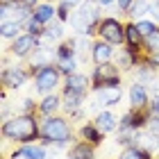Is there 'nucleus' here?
I'll use <instances>...</instances> for the list:
<instances>
[{
    "mask_svg": "<svg viewBox=\"0 0 159 159\" xmlns=\"http://www.w3.org/2000/svg\"><path fill=\"white\" fill-rule=\"evenodd\" d=\"M57 68L61 70V75L75 73V68H77V57H70V59H59V61H57Z\"/></svg>",
    "mask_w": 159,
    "mask_h": 159,
    "instance_id": "bb28decb",
    "label": "nucleus"
},
{
    "mask_svg": "<svg viewBox=\"0 0 159 159\" xmlns=\"http://www.w3.org/2000/svg\"><path fill=\"white\" fill-rule=\"evenodd\" d=\"M96 98H98V105H118L120 98H123V91L120 86H100L96 89Z\"/></svg>",
    "mask_w": 159,
    "mask_h": 159,
    "instance_id": "9b49d317",
    "label": "nucleus"
},
{
    "mask_svg": "<svg viewBox=\"0 0 159 159\" xmlns=\"http://www.w3.org/2000/svg\"><path fill=\"white\" fill-rule=\"evenodd\" d=\"M32 16L37 18L39 23H43V25H48L50 20H55V18H57V7H55L52 2H39L37 7H34Z\"/></svg>",
    "mask_w": 159,
    "mask_h": 159,
    "instance_id": "2eb2a0df",
    "label": "nucleus"
},
{
    "mask_svg": "<svg viewBox=\"0 0 159 159\" xmlns=\"http://www.w3.org/2000/svg\"><path fill=\"white\" fill-rule=\"evenodd\" d=\"M146 64H148L152 70H159V52H150V57L146 59Z\"/></svg>",
    "mask_w": 159,
    "mask_h": 159,
    "instance_id": "2f4dec72",
    "label": "nucleus"
},
{
    "mask_svg": "<svg viewBox=\"0 0 159 159\" xmlns=\"http://www.w3.org/2000/svg\"><path fill=\"white\" fill-rule=\"evenodd\" d=\"M127 14H129L134 20H141L146 14H150V0H134Z\"/></svg>",
    "mask_w": 159,
    "mask_h": 159,
    "instance_id": "5701e85b",
    "label": "nucleus"
},
{
    "mask_svg": "<svg viewBox=\"0 0 159 159\" xmlns=\"http://www.w3.org/2000/svg\"><path fill=\"white\" fill-rule=\"evenodd\" d=\"M70 11H73V7H70L68 2H64V0H59V7H57V18L59 20H70Z\"/></svg>",
    "mask_w": 159,
    "mask_h": 159,
    "instance_id": "c85d7f7f",
    "label": "nucleus"
},
{
    "mask_svg": "<svg viewBox=\"0 0 159 159\" xmlns=\"http://www.w3.org/2000/svg\"><path fill=\"white\" fill-rule=\"evenodd\" d=\"M39 43H41V39H37V37H32V34L25 32V34H20V37L11 39L9 52L14 57H27L30 52H34V50L39 48Z\"/></svg>",
    "mask_w": 159,
    "mask_h": 159,
    "instance_id": "6e6552de",
    "label": "nucleus"
},
{
    "mask_svg": "<svg viewBox=\"0 0 159 159\" xmlns=\"http://www.w3.org/2000/svg\"><path fill=\"white\" fill-rule=\"evenodd\" d=\"M148 132L152 136H159V116H150L148 120Z\"/></svg>",
    "mask_w": 159,
    "mask_h": 159,
    "instance_id": "7c9ffc66",
    "label": "nucleus"
},
{
    "mask_svg": "<svg viewBox=\"0 0 159 159\" xmlns=\"http://www.w3.org/2000/svg\"><path fill=\"white\" fill-rule=\"evenodd\" d=\"M59 77H61V70L48 64V66H37V73H34V84H37V91L48 96V93L55 91V86L59 84Z\"/></svg>",
    "mask_w": 159,
    "mask_h": 159,
    "instance_id": "20e7f679",
    "label": "nucleus"
},
{
    "mask_svg": "<svg viewBox=\"0 0 159 159\" xmlns=\"http://www.w3.org/2000/svg\"><path fill=\"white\" fill-rule=\"evenodd\" d=\"M64 89L77 91V93H86V91H89V77L82 75V73H70V75H66Z\"/></svg>",
    "mask_w": 159,
    "mask_h": 159,
    "instance_id": "dca6fc26",
    "label": "nucleus"
},
{
    "mask_svg": "<svg viewBox=\"0 0 159 159\" xmlns=\"http://www.w3.org/2000/svg\"><path fill=\"white\" fill-rule=\"evenodd\" d=\"M120 84V73L116 68V64L107 61V64H98L96 70L91 75V86L93 91L100 89V86H118Z\"/></svg>",
    "mask_w": 159,
    "mask_h": 159,
    "instance_id": "39448f33",
    "label": "nucleus"
},
{
    "mask_svg": "<svg viewBox=\"0 0 159 159\" xmlns=\"http://www.w3.org/2000/svg\"><path fill=\"white\" fill-rule=\"evenodd\" d=\"M118 159H150V150L148 148H136V146H129L120 152Z\"/></svg>",
    "mask_w": 159,
    "mask_h": 159,
    "instance_id": "393cba45",
    "label": "nucleus"
},
{
    "mask_svg": "<svg viewBox=\"0 0 159 159\" xmlns=\"http://www.w3.org/2000/svg\"><path fill=\"white\" fill-rule=\"evenodd\" d=\"M132 2H134V0H116L118 9H120L123 14H127V11H129V7H132Z\"/></svg>",
    "mask_w": 159,
    "mask_h": 159,
    "instance_id": "72a5a7b5",
    "label": "nucleus"
},
{
    "mask_svg": "<svg viewBox=\"0 0 159 159\" xmlns=\"http://www.w3.org/2000/svg\"><path fill=\"white\" fill-rule=\"evenodd\" d=\"M96 2L100 5V7H109V5H114L116 0H96Z\"/></svg>",
    "mask_w": 159,
    "mask_h": 159,
    "instance_id": "4c0bfd02",
    "label": "nucleus"
},
{
    "mask_svg": "<svg viewBox=\"0 0 159 159\" xmlns=\"http://www.w3.org/2000/svg\"><path fill=\"white\" fill-rule=\"evenodd\" d=\"M80 134H82V139H84V141L93 143V146L102 143V136H105V132H100V129L96 127V123H93V125H84L82 129H80Z\"/></svg>",
    "mask_w": 159,
    "mask_h": 159,
    "instance_id": "4be33fe9",
    "label": "nucleus"
},
{
    "mask_svg": "<svg viewBox=\"0 0 159 159\" xmlns=\"http://www.w3.org/2000/svg\"><path fill=\"white\" fill-rule=\"evenodd\" d=\"M146 50L148 52H159V30L155 32V34H150V37H146Z\"/></svg>",
    "mask_w": 159,
    "mask_h": 159,
    "instance_id": "c756f323",
    "label": "nucleus"
},
{
    "mask_svg": "<svg viewBox=\"0 0 159 159\" xmlns=\"http://www.w3.org/2000/svg\"><path fill=\"white\" fill-rule=\"evenodd\" d=\"M59 107H61V98L55 96V93H48V96L41 100L39 109H41V114H46V116H52V114L59 109Z\"/></svg>",
    "mask_w": 159,
    "mask_h": 159,
    "instance_id": "aec40b11",
    "label": "nucleus"
},
{
    "mask_svg": "<svg viewBox=\"0 0 159 159\" xmlns=\"http://www.w3.org/2000/svg\"><path fill=\"white\" fill-rule=\"evenodd\" d=\"M148 109H150V114H152V116H159V96H155L152 100H150Z\"/></svg>",
    "mask_w": 159,
    "mask_h": 159,
    "instance_id": "473e14b6",
    "label": "nucleus"
},
{
    "mask_svg": "<svg viewBox=\"0 0 159 159\" xmlns=\"http://www.w3.org/2000/svg\"><path fill=\"white\" fill-rule=\"evenodd\" d=\"M46 148L43 146H34V143H25L20 150L11 155V159H46Z\"/></svg>",
    "mask_w": 159,
    "mask_h": 159,
    "instance_id": "4468645a",
    "label": "nucleus"
},
{
    "mask_svg": "<svg viewBox=\"0 0 159 159\" xmlns=\"http://www.w3.org/2000/svg\"><path fill=\"white\" fill-rule=\"evenodd\" d=\"M61 37H64V20L55 18V20H50V25H46V34H43L41 39H46V41H59Z\"/></svg>",
    "mask_w": 159,
    "mask_h": 159,
    "instance_id": "412c9836",
    "label": "nucleus"
},
{
    "mask_svg": "<svg viewBox=\"0 0 159 159\" xmlns=\"http://www.w3.org/2000/svg\"><path fill=\"white\" fill-rule=\"evenodd\" d=\"M20 2H23V5H27V7H32V9H34V7L39 5V0H20Z\"/></svg>",
    "mask_w": 159,
    "mask_h": 159,
    "instance_id": "e433bc0d",
    "label": "nucleus"
},
{
    "mask_svg": "<svg viewBox=\"0 0 159 159\" xmlns=\"http://www.w3.org/2000/svg\"><path fill=\"white\" fill-rule=\"evenodd\" d=\"M32 109H34V102L30 98H25L23 100V114H32Z\"/></svg>",
    "mask_w": 159,
    "mask_h": 159,
    "instance_id": "c9c22d12",
    "label": "nucleus"
},
{
    "mask_svg": "<svg viewBox=\"0 0 159 159\" xmlns=\"http://www.w3.org/2000/svg\"><path fill=\"white\" fill-rule=\"evenodd\" d=\"M32 7L23 5L20 0H2L0 5V20H14V23L25 25V20L32 16Z\"/></svg>",
    "mask_w": 159,
    "mask_h": 159,
    "instance_id": "423d86ee",
    "label": "nucleus"
},
{
    "mask_svg": "<svg viewBox=\"0 0 159 159\" xmlns=\"http://www.w3.org/2000/svg\"><path fill=\"white\" fill-rule=\"evenodd\" d=\"M23 27H25V32H27V34H32V37H37V39H41L43 34H46V25H43V23H39V20L34 18V16H30V18H27Z\"/></svg>",
    "mask_w": 159,
    "mask_h": 159,
    "instance_id": "a878e982",
    "label": "nucleus"
},
{
    "mask_svg": "<svg viewBox=\"0 0 159 159\" xmlns=\"http://www.w3.org/2000/svg\"><path fill=\"white\" fill-rule=\"evenodd\" d=\"M96 127L100 129V132H114V129L118 127V120H116V116H114L111 111H100L98 116H96Z\"/></svg>",
    "mask_w": 159,
    "mask_h": 159,
    "instance_id": "a211bd4d",
    "label": "nucleus"
},
{
    "mask_svg": "<svg viewBox=\"0 0 159 159\" xmlns=\"http://www.w3.org/2000/svg\"><path fill=\"white\" fill-rule=\"evenodd\" d=\"M84 102V93H77V91H68L64 89V98H61V107L66 109L68 114H80V107Z\"/></svg>",
    "mask_w": 159,
    "mask_h": 159,
    "instance_id": "ddd939ff",
    "label": "nucleus"
},
{
    "mask_svg": "<svg viewBox=\"0 0 159 159\" xmlns=\"http://www.w3.org/2000/svg\"><path fill=\"white\" fill-rule=\"evenodd\" d=\"M134 23H136V27L141 30L143 37H150V34H155V32L159 30L155 20H146V18H141V20H134Z\"/></svg>",
    "mask_w": 159,
    "mask_h": 159,
    "instance_id": "cd10ccee",
    "label": "nucleus"
},
{
    "mask_svg": "<svg viewBox=\"0 0 159 159\" xmlns=\"http://www.w3.org/2000/svg\"><path fill=\"white\" fill-rule=\"evenodd\" d=\"M150 14H152V18L159 23V0H152V2H150Z\"/></svg>",
    "mask_w": 159,
    "mask_h": 159,
    "instance_id": "f704fd0d",
    "label": "nucleus"
},
{
    "mask_svg": "<svg viewBox=\"0 0 159 159\" xmlns=\"http://www.w3.org/2000/svg\"><path fill=\"white\" fill-rule=\"evenodd\" d=\"M114 55H116V52H114V46H111V43H107V41H102V39L96 41V43L91 46V59H93L96 66H98V64L111 61Z\"/></svg>",
    "mask_w": 159,
    "mask_h": 159,
    "instance_id": "9d476101",
    "label": "nucleus"
},
{
    "mask_svg": "<svg viewBox=\"0 0 159 159\" xmlns=\"http://www.w3.org/2000/svg\"><path fill=\"white\" fill-rule=\"evenodd\" d=\"M27 70L20 68V66H5L2 68V84L7 89H18L27 82Z\"/></svg>",
    "mask_w": 159,
    "mask_h": 159,
    "instance_id": "1a4fd4ad",
    "label": "nucleus"
},
{
    "mask_svg": "<svg viewBox=\"0 0 159 159\" xmlns=\"http://www.w3.org/2000/svg\"><path fill=\"white\" fill-rule=\"evenodd\" d=\"M68 157H73V159H96V152H93V143H89V141L77 143V146H73V150L68 152Z\"/></svg>",
    "mask_w": 159,
    "mask_h": 159,
    "instance_id": "6ab92c4d",
    "label": "nucleus"
},
{
    "mask_svg": "<svg viewBox=\"0 0 159 159\" xmlns=\"http://www.w3.org/2000/svg\"><path fill=\"white\" fill-rule=\"evenodd\" d=\"M20 30H23V25L14 23V20H2V25H0L2 39H16V37H20Z\"/></svg>",
    "mask_w": 159,
    "mask_h": 159,
    "instance_id": "b1692460",
    "label": "nucleus"
},
{
    "mask_svg": "<svg viewBox=\"0 0 159 159\" xmlns=\"http://www.w3.org/2000/svg\"><path fill=\"white\" fill-rule=\"evenodd\" d=\"M143 43H146V37L141 34V30L136 27V23H125V46L139 50Z\"/></svg>",
    "mask_w": 159,
    "mask_h": 159,
    "instance_id": "f3484780",
    "label": "nucleus"
},
{
    "mask_svg": "<svg viewBox=\"0 0 159 159\" xmlns=\"http://www.w3.org/2000/svg\"><path fill=\"white\" fill-rule=\"evenodd\" d=\"M129 102L132 107H148L150 105V93H148V86L136 82L129 86Z\"/></svg>",
    "mask_w": 159,
    "mask_h": 159,
    "instance_id": "f8f14e48",
    "label": "nucleus"
},
{
    "mask_svg": "<svg viewBox=\"0 0 159 159\" xmlns=\"http://www.w3.org/2000/svg\"><path fill=\"white\" fill-rule=\"evenodd\" d=\"M70 134H73V129H70V125L61 116H48L41 123L43 146H48V143H68Z\"/></svg>",
    "mask_w": 159,
    "mask_h": 159,
    "instance_id": "7ed1b4c3",
    "label": "nucleus"
},
{
    "mask_svg": "<svg viewBox=\"0 0 159 159\" xmlns=\"http://www.w3.org/2000/svg\"><path fill=\"white\" fill-rule=\"evenodd\" d=\"M100 20H102L100 18V5L96 0H84V2L77 7V11L70 16V25H73L80 34L91 37V34L98 32Z\"/></svg>",
    "mask_w": 159,
    "mask_h": 159,
    "instance_id": "f03ea898",
    "label": "nucleus"
},
{
    "mask_svg": "<svg viewBox=\"0 0 159 159\" xmlns=\"http://www.w3.org/2000/svg\"><path fill=\"white\" fill-rule=\"evenodd\" d=\"M98 37L111 46H123L125 43V25H120V20L116 18H102L98 25Z\"/></svg>",
    "mask_w": 159,
    "mask_h": 159,
    "instance_id": "0eeeda50",
    "label": "nucleus"
},
{
    "mask_svg": "<svg viewBox=\"0 0 159 159\" xmlns=\"http://www.w3.org/2000/svg\"><path fill=\"white\" fill-rule=\"evenodd\" d=\"M39 134H41V127L32 114H18V116L2 123V136L9 141L32 143L34 139H39Z\"/></svg>",
    "mask_w": 159,
    "mask_h": 159,
    "instance_id": "f257e3e1",
    "label": "nucleus"
}]
</instances>
